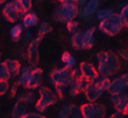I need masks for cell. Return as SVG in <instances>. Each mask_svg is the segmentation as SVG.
Masks as SVG:
<instances>
[{
  "instance_id": "1",
  "label": "cell",
  "mask_w": 128,
  "mask_h": 118,
  "mask_svg": "<svg viewBox=\"0 0 128 118\" xmlns=\"http://www.w3.org/2000/svg\"><path fill=\"white\" fill-rule=\"evenodd\" d=\"M80 73L74 68L64 66L63 68H54L49 74V80L55 87V93L58 99H63V90L70 85L75 77H77Z\"/></svg>"
},
{
  "instance_id": "2",
  "label": "cell",
  "mask_w": 128,
  "mask_h": 118,
  "mask_svg": "<svg viewBox=\"0 0 128 118\" xmlns=\"http://www.w3.org/2000/svg\"><path fill=\"white\" fill-rule=\"evenodd\" d=\"M96 61H97V66L96 70L100 76H104V77H112L119 72L121 64H120L119 56L108 51H101L96 55Z\"/></svg>"
},
{
  "instance_id": "3",
  "label": "cell",
  "mask_w": 128,
  "mask_h": 118,
  "mask_svg": "<svg viewBox=\"0 0 128 118\" xmlns=\"http://www.w3.org/2000/svg\"><path fill=\"white\" fill-rule=\"evenodd\" d=\"M109 83V77H104V76H100L97 79L92 80L88 85L87 89L84 90V96H86L88 102H96L103 95V92L107 91Z\"/></svg>"
},
{
  "instance_id": "4",
  "label": "cell",
  "mask_w": 128,
  "mask_h": 118,
  "mask_svg": "<svg viewBox=\"0 0 128 118\" xmlns=\"http://www.w3.org/2000/svg\"><path fill=\"white\" fill-rule=\"evenodd\" d=\"M95 27L92 26L87 31H81L74 33L71 37V46L75 50H89L95 45L94 38Z\"/></svg>"
},
{
  "instance_id": "5",
  "label": "cell",
  "mask_w": 128,
  "mask_h": 118,
  "mask_svg": "<svg viewBox=\"0 0 128 118\" xmlns=\"http://www.w3.org/2000/svg\"><path fill=\"white\" fill-rule=\"evenodd\" d=\"M122 27H124V23H122L120 14L118 13L110 14L108 18L100 20V24H98V30L102 33L110 37L116 36L122 30Z\"/></svg>"
},
{
  "instance_id": "6",
  "label": "cell",
  "mask_w": 128,
  "mask_h": 118,
  "mask_svg": "<svg viewBox=\"0 0 128 118\" xmlns=\"http://www.w3.org/2000/svg\"><path fill=\"white\" fill-rule=\"evenodd\" d=\"M38 93H39V98L37 102H34V109L40 114L45 112L49 106L56 104V102L58 99L55 92L46 86L38 87Z\"/></svg>"
},
{
  "instance_id": "7",
  "label": "cell",
  "mask_w": 128,
  "mask_h": 118,
  "mask_svg": "<svg viewBox=\"0 0 128 118\" xmlns=\"http://www.w3.org/2000/svg\"><path fill=\"white\" fill-rule=\"evenodd\" d=\"M78 14V7L77 5L74 4H60L57 6L52 13V19L60 23H68L70 20L77 17Z\"/></svg>"
},
{
  "instance_id": "8",
  "label": "cell",
  "mask_w": 128,
  "mask_h": 118,
  "mask_svg": "<svg viewBox=\"0 0 128 118\" xmlns=\"http://www.w3.org/2000/svg\"><path fill=\"white\" fill-rule=\"evenodd\" d=\"M83 118H104L106 108L104 105L96 103V102H88L87 104L81 106Z\"/></svg>"
},
{
  "instance_id": "9",
  "label": "cell",
  "mask_w": 128,
  "mask_h": 118,
  "mask_svg": "<svg viewBox=\"0 0 128 118\" xmlns=\"http://www.w3.org/2000/svg\"><path fill=\"white\" fill-rule=\"evenodd\" d=\"M127 89H128V73H124V74H121L119 77H116L113 80H110L108 89H107V92L110 96L119 95V93L124 92Z\"/></svg>"
},
{
  "instance_id": "10",
  "label": "cell",
  "mask_w": 128,
  "mask_h": 118,
  "mask_svg": "<svg viewBox=\"0 0 128 118\" xmlns=\"http://www.w3.org/2000/svg\"><path fill=\"white\" fill-rule=\"evenodd\" d=\"M43 37H37L36 39H32L26 49V58L32 66H37L39 63V44L42 43Z\"/></svg>"
},
{
  "instance_id": "11",
  "label": "cell",
  "mask_w": 128,
  "mask_h": 118,
  "mask_svg": "<svg viewBox=\"0 0 128 118\" xmlns=\"http://www.w3.org/2000/svg\"><path fill=\"white\" fill-rule=\"evenodd\" d=\"M90 84L89 80H87L84 77H82L81 74H78L77 77H75L72 82L70 83V85L68 86V93L71 97L77 96L81 92H84V90L88 87V85Z\"/></svg>"
},
{
  "instance_id": "12",
  "label": "cell",
  "mask_w": 128,
  "mask_h": 118,
  "mask_svg": "<svg viewBox=\"0 0 128 118\" xmlns=\"http://www.w3.org/2000/svg\"><path fill=\"white\" fill-rule=\"evenodd\" d=\"M22 14H24V12L20 8H18L12 1L7 2L2 8V15L8 23H16L17 20H19Z\"/></svg>"
},
{
  "instance_id": "13",
  "label": "cell",
  "mask_w": 128,
  "mask_h": 118,
  "mask_svg": "<svg viewBox=\"0 0 128 118\" xmlns=\"http://www.w3.org/2000/svg\"><path fill=\"white\" fill-rule=\"evenodd\" d=\"M42 83H43V70L39 67L31 68L25 87L28 90H34L40 86Z\"/></svg>"
},
{
  "instance_id": "14",
  "label": "cell",
  "mask_w": 128,
  "mask_h": 118,
  "mask_svg": "<svg viewBox=\"0 0 128 118\" xmlns=\"http://www.w3.org/2000/svg\"><path fill=\"white\" fill-rule=\"evenodd\" d=\"M58 118H83L81 106L75 104H65L60 108Z\"/></svg>"
},
{
  "instance_id": "15",
  "label": "cell",
  "mask_w": 128,
  "mask_h": 118,
  "mask_svg": "<svg viewBox=\"0 0 128 118\" xmlns=\"http://www.w3.org/2000/svg\"><path fill=\"white\" fill-rule=\"evenodd\" d=\"M80 74L86 78L87 80H89L90 83L100 77V74H98L95 66L90 63H87V61H83V63L80 64Z\"/></svg>"
},
{
  "instance_id": "16",
  "label": "cell",
  "mask_w": 128,
  "mask_h": 118,
  "mask_svg": "<svg viewBox=\"0 0 128 118\" xmlns=\"http://www.w3.org/2000/svg\"><path fill=\"white\" fill-rule=\"evenodd\" d=\"M110 99H112V103L114 105V108L116 111H120V112H124L126 106L128 104V95L126 92H122V93H119V95H113L110 96Z\"/></svg>"
},
{
  "instance_id": "17",
  "label": "cell",
  "mask_w": 128,
  "mask_h": 118,
  "mask_svg": "<svg viewBox=\"0 0 128 118\" xmlns=\"http://www.w3.org/2000/svg\"><path fill=\"white\" fill-rule=\"evenodd\" d=\"M37 24H38V17L34 12H26L24 13V17H23V26L24 28H32L34 27Z\"/></svg>"
},
{
  "instance_id": "18",
  "label": "cell",
  "mask_w": 128,
  "mask_h": 118,
  "mask_svg": "<svg viewBox=\"0 0 128 118\" xmlns=\"http://www.w3.org/2000/svg\"><path fill=\"white\" fill-rule=\"evenodd\" d=\"M26 114V104L22 100H17L16 104L11 110V117L12 118H22L24 115Z\"/></svg>"
},
{
  "instance_id": "19",
  "label": "cell",
  "mask_w": 128,
  "mask_h": 118,
  "mask_svg": "<svg viewBox=\"0 0 128 118\" xmlns=\"http://www.w3.org/2000/svg\"><path fill=\"white\" fill-rule=\"evenodd\" d=\"M5 63L7 65V68H8L11 78L18 77L19 72H20V68H22L20 63H19L18 60H16V59H7V60H5Z\"/></svg>"
},
{
  "instance_id": "20",
  "label": "cell",
  "mask_w": 128,
  "mask_h": 118,
  "mask_svg": "<svg viewBox=\"0 0 128 118\" xmlns=\"http://www.w3.org/2000/svg\"><path fill=\"white\" fill-rule=\"evenodd\" d=\"M100 0H88L84 6V17L87 15H94L100 8Z\"/></svg>"
},
{
  "instance_id": "21",
  "label": "cell",
  "mask_w": 128,
  "mask_h": 118,
  "mask_svg": "<svg viewBox=\"0 0 128 118\" xmlns=\"http://www.w3.org/2000/svg\"><path fill=\"white\" fill-rule=\"evenodd\" d=\"M30 71H31V68L28 67V66H22L20 72H19V74H18V80H17V83H18L19 85H22V86H25V85H26Z\"/></svg>"
},
{
  "instance_id": "22",
  "label": "cell",
  "mask_w": 128,
  "mask_h": 118,
  "mask_svg": "<svg viewBox=\"0 0 128 118\" xmlns=\"http://www.w3.org/2000/svg\"><path fill=\"white\" fill-rule=\"evenodd\" d=\"M23 31H24L23 24H16L10 30V36L14 41H18L20 39L22 34H23Z\"/></svg>"
},
{
  "instance_id": "23",
  "label": "cell",
  "mask_w": 128,
  "mask_h": 118,
  "mask_svg": "<svg viewBox=\"0 0 128 118\" xmlns=\"http://www.w3.org/2000/svg\"><path fill=\"white\" fill-rule=\"evenodd\" d=\"M62 63H63L64 66H66V67L74 68L75 65H76V60H75V58H74L69 52H63V55H62Z\"/></svg>"
},
{
  "instance_id": "24",
  "label": "cell",
  "mask_w": 128,
  "mask_h": 118,
  "mask_svg": "<svg viewBox=\"0 0 128 118\" xmlns=\"http://www.w3.org/2000/svg\"><path fill=\"white\" fill-rule=\"evenodd\" d=\"M18 99L24 102L26 105L32 104V103H34V95H33V92H31V91H26V92H23L22 95L19 96Z\"/></svg>"
},
{
  "instance_id": "25",
  "label": "cell",
  "mask_w": 128,
  "mask_h": 118,
  "mask_svg": "<svg viewBox=\"0 0 128 118\" xmlns=\"http://www.w3.org/2000/svg\"><path fill=\"white\" fill-rule=\"evenodd\" d=\"M52 27L49 23H42L38 27V31H37V37H44L46 36L48 33H50Z\"/></svg>"
},
{
  "instance_id": "26",
  "label": "cell",
  "mask_w": 128,
  "mask_h": 118,
  "mask_svg": "<svg viewBox=\"0 0 128 118\" xmlns=\"http://www.w3.org/2000/svg\"><path fill=\"white\" fill-rule=\"evenodd\" d=\"M114 13V11L113 8H102V9H98L97 12H96V19L97 20H103V19L108 18L110 14Z\"/></svg>"
},
{
  "instance_id": "27",
  "label": "cell",
  "mask_w": 128,
  "mask_h": 118,
  "mask_svg": "<svg viewBox=\"0 0 128 118\" xmlns=\"http://www.w3.org/2000/svg\"><path fill=\"white\" fill-rule=\"evenodd\" d=\"M11 76H10L8 68L5 61H0V79L1 80H8Z\"/></svg>"
},
{
  "instance_id": "28",
  "label": "cell",
  "mask_w": 128,
  "mask_h": 118,
  "mask_svg": "<svg viewBox=\"0 0 128 118\" xmlns=\"http://www.w3.org/2000/svg\"><path fill=\"white\" fill-rule=\"evenodd\" d=\"M119 14H120V17H121V19H122L124 26L128 27V4H126L124 7L121 8Z\"/></svg>"
},
{
  "instance_id": "29",
  "label": "cell",
  "mask_w": 128,
  "mask_h": 118,
  "mask_svg": "<svg viewBox=\"0 0 128 118\" xmlns=\"http://www.w3.org/2000/svg\"><path fill=\"white\" fill-rule=\"evenodd\" d=\"M78 26H80V24H78V21H76L75 19H74V20H70V21L66 23V30H68L70 33H72V34L77 32Z\"/></svg>"
},
{
  "instance_id": "30",
  "label": "cell",
  "mask_w": 128,
  "mask_h": 118,
  "mask_svg": "<svg viewBox=\"0 0 128 118\" xmlns=\"http://www.w3.org/2000/svg\"><path fill=\"white\" fill-rule=\"evenodd\" d=\"M19 2L22 5V8H23L24 13L30 12L32 7V0H19Z\"/></svg>"
},
{
  "instance_id": "31",
  "label": "cell",
  "mask_w": 128,
  "mask_h": 118,
  "mask_svg": "<svg viewBox=\"0 0 128 118\" xmlns=\"http://www.w3.org/2000/svg\"><path fill=\"white\" fill-rule=\"evenodd\" d=\"M8 89H10L8 80H1L0 79V96H4L5 93H7Z\"/></svg>"
},
{
  "instance_id": "32",
  "label": "cell",
  "mask_w": 128,
  "mask_h": 118,
  "mask_svg": "<svg viewBox=\"0 0 128 118\" xmlns=\"http://www.w3.org/2000/svg\"><path fill=\"white\" fill-rule=\"evenodd\" d=\"M22 118H45V116L40 112H26Z\"/></svg>"
},
{
  "instance_id": "33",
  "label": "cell",
  "mask_w": 128,
  "mask_h": 118,
  "mask_svg": "<svg viewBox=\"0 0 128 118\" xmlns=\"http://www.w3.org/2000/svg\"><path fill=\"white\" fill-rule=\"evenodd\" d=\"M18 83H14L12 86H10L8 89V98H13L14 96H16V93H17V87H18Z\"/></svg>"
},
{
  "instance_id": "34",
  "label": "cell",
  "mask_w": 128,
  "mask_h": 118,
  "mask_svg": "<svg viewBox=\"0 0 128 118\" xmlns=\"http://www.w3.org/2000/svg\"><path fill=\"white\" fill-rule=\"evenodd\" d=\"M116 55L119 56V58H122V59H124V60H128V50L120 49V50H118Z\"/></svg>"
},
{
  "instance_id": "35",
  "label": "cell",
  "mask_w": 128,
  "mask_h": 118,
  "mask_svg": "<svg viewBox=\"0 0 128 118\" xmlns=\"http://www.w3.org/2000/svg\"><path fill=\"white\" fill-rule=\"evenodd\" d=\"M124 112H120V111H115L113 115H110L108 118H124Z\"/></svg>"
},
{
  "instance_id": "36",
  "label": "cell",
  "mask_w": 128,
  "mask_h": 118,
  "mask_svg": "<svg viewBox=\"0 0 128 118\" xmlns=\"http://www.w3.org/2000/svg\"><path fill=\"white\" fill-rule=\"evenodd\" d=\"M60 4H74V5H77L80 0H58Z\"/></svg>"
},
{
  "instance_id": "37",
  "label": "cell",
  "mask_w": 128,
  "mask_h": 118,
  "mask_svg": "<svg viewBox=\"0 0 128 118\" xmlns=\"http://www.w3.org/2000/svg\"><path fill=\"white\" fill-rule=\"evenodd\" d=\"M87 1L88 0H80V1H78V4H77V7H84L86 4H87Z\"/></svg>"
},
{
  "instance_id": "38",
  "label": "cell",
  "mask_w": 128,
  "mask_h": 118,
  "mask_svg": "<svg viewBox=\"0 0 128 118\" xmlns=\"http://www.w3.org/2000/svg\"><path fill=\"white\" fill-rule=\"evenodd\" d=\"M25 39H26V40H28V43L32 40V38H31V32H28V31L25 32Z\"/></svg>"
},
{
  "instance_id": "39",
  "label": "cell",
  "mask_w": 128,
  "mask_h": 118,
  "mask_svg": "<svg viewBox=\"0 0 128 118\" xmlns=\"http://www.w3.org/2000/svg\"><path fill=\"white\" fill-rule=\"evenodd\" d=\"M124 116H128V104H127V106H126V109H124Z\"/></svg>"
},
{
  "instance_id": "40",
  "label": "cell",
  "mask_w": 128,
  "mask_h": 118,
  "mask_svg": "<svg viewBox=\"0 0 128 118\" xmlns=\"http://www.w3.org/2000/svg\"><path fill=\"white\" fill-rule=\"evenodd\" d=\"M5 1H6V0H0V5H2V4H5Z\"/></svg>"
},
{
  "instance_id": "41",
  "label": "cell",
  "mask_w": 128,
  "mask_h": 118,
  "mask_svg": "<svg viewBox=\"0 0 128 118\" xmlns=\"http://www.w3.org/2000/svg\"><path fill=\"white\" fill-rule=\"evenodd\" d=\"M0 57H1V53H0Z\"/></svg>"
},
{
  "instance_id": "42",
  "label": "cell",
  "mask_w": 128,
  "mask_h": 118,
  "mask_svg": "<svg viewBox=\"0 0 128 118\" xmlns=\"http://www.w3.org/2000/svg\"><path fill=\"white\" fill-rule=\"evenodd\" d=\"M38 1H42V0H38Z\"/></svg>"
}]
</instances>
